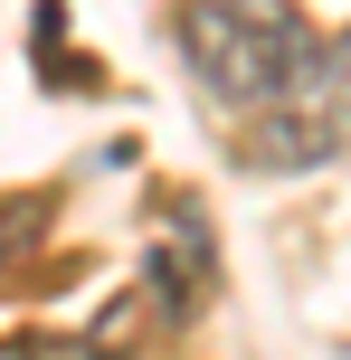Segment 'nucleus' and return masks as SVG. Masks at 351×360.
<instances>
[{"mask_svg":"<svg viewBox=\"0 0 351 360\" xmlns=\"http://www.w3.org/2000/svg\"><path fill=\"white\" fill-rule=\"evenodd\" d=\"M333 114H342V133H351V29L333 38Z\"/></svg>","mask_w":351,"mask_h":360,"instance_id":"2","label":"nucleus"},{"mask_svg":"<svg viewBox=\"0 0 351 360\" xmlns=\"http://www.w3.org/2000/svg\"><path fill=\"white\" fill-rule=\"evenodd\" d=\"M181 57L228 114H285L333 95V38L295 10V0H181Z\"/></svg>","mask_w":351,"mask_h":360,"instance_id":"1","label":"nucleus"}]
</instances>
